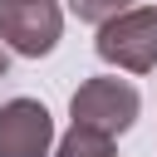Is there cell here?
Segmentation results:
<instances>
[{
  "instance_id": "obj_1",
  "label": "cell",
  "mask_w": 157,
  "mask_h": 157,
  "mask_svg": "<svg viewBox=\"0 0 157 157\" xmlns=\"http://www.w3.org/2000/svg\"><path fill=\"white\" fill-rule=\"evenodd\" d=\"M93 49L103 64H118L128 74H152L157 69V5H132L103 20Z\"/></svg>"
},
{
  "instance_id": "obj_2",
  "label": "cell",
  "mask_w": 157,
  "mask_h": 157,
  "mask_svg": "<svg viewBox=\"0 0 157 157\" xmlns=\"http://www.w3.org/2000/svg\"><path fill=\"white\" fill-rule=\"evenodd\" d=\"M137 108H142L137 88H132L128 78H113V74L83 78V83L74 88V98H69L74 123H78V128H98V132H108V137L128 132L132 118H137Z\"/></svg>"
},
{
  "instance_id": "obj_3",
  "label": "cell",
  "mask_w": 157,
  "mask_h": 157,
  "mask_svg": "<svg viewBox=\"0 0 157 157\" xmlns=\"http://www.w3.org/2000/svg\"><path fill=\"white\" fill-rule=\"evenodd\" d=\"M64 34V10L59 0H0V39L5 49L39 59L59 44Z\"/></svg>"
},
{
  "instance_id": "obj_4",
  "label": "cell",
  "mask_w": 157,
  "mask_h": 157,
  "mask_svg": "<svg viewBox=\"0 0 157 157\" xmlns=\"http://www.w3.org/2000/svg\"><path fill=\"white\" fill-rule=\"evenodd\" d=\"M49 147H54V118L39 98L0 103V157H49Z\"/></svg>"
},
{
  "instance_id": "obj_5",
  "label": "cell",
  "mask_w": 157,
  "mask_h": 157,
  "mask_svg": "<svg viewBox=\"0 0 157 157\" xmlns=\"http://www.w3.org/2000/svg\"><path fill=\"white\" fill-rule=\"evenodd\" d=\"M54 157H113V137L98 132V128H69L59 142H54Z\"/></svg>"
},
{
  "instance_id": "obj_6",
  "label": "cell",
  "mask_w": 157,
  "mask_h": 157,
  "mask_svg": "<svg viewBox=\"0 0 157 157\" xmlns=\"http://www.w3.org/2000/svg\"><path fill=\"white\" fill-rule=\"evenodd\" d=\"M137 0H69V10L83 20V25H103V20H113L118 10H132Z\"/></svg>"
},
{
  "instance_id": "obj_7",
  "label": "cell",
  "mask_w": 157,
  "mask_h": 157,
  "mask_svg": "<svg viewBox=\"0 0 157 157\" xmlns=\"http://www.w3.org/2000/svg\"><path fill=\"white\" fill-rule=\"evenodd\" d=\"M5 69H10V54H5V44H0V78H5Z\"/></svg>"
}]
</instances>
